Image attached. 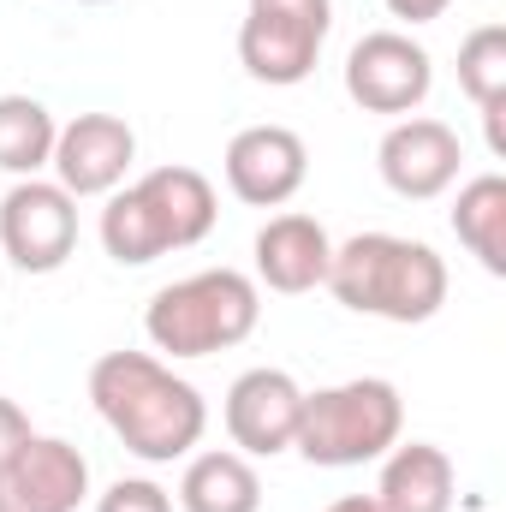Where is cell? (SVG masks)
<instances>
[{
    "label": "cell",
    "mask_w": 506,
    "mask_h": 512,
    "mask_svg": "<svg viewBox=\"0 0 506 512\" xmlns=\"http://www.w3.org/2000/svg\"><path fill=\"white\" fill-rule=\"evenodd\" d=\"M90 405L114 429V441L143 465L191 459L209 435L203 393L185 376H173V364L155 352H102L90 364Z\"/></svg>",
    "instance_id": "cell-1"
},
{
    "label": "cell",
    "mask_w": 506,
    "mask_h": 512,
    "mask_svg": "<svg viewBox=\"0 0 506 512\" xmlns=\"http://www.w3.org/2000/svg\"><path fill=\"white\" fill-rule=\"evenodd\" d=\"M221 221V197L209 185V173L197 167H149L131 185H120L102 209V251L120 268H143L155 256L191 251L215 233Z\"/></svg>",
    "instance_id": "cell-2"
},
{
    "label": "cell",
    "mask_w": 506,
    "mask_h": 512,
    "mask_svg": "<svg viewBox=\"0 0 506 512\" xmlns=\"http://www.w3.org/2000/svg\"><path fill=\"white\" fill-rule=\"evenodd\" d=\"M346 310L417 328L429 316H441L447 304V262L435 245L405 239V233H352L346 245H334L328 280H322Z\"/></svg>",
    "instance_id": "cell-3"
},
{
    "label": "cell",
    "mask_w": 506,
    "mask_h": 512,
    "mask_svg": "<svg viewBox=\"0 0 506 512\" xmlns=\"http://www.w3.org/2000/svg\"><path fill=\"white\" fill-rule=\"evenodd\" d=\"M262 322V286L245 268H203L161 286L143 310V334L161 358H215L245 346Z\"/></svg>",
    "instance_id": "cell-4"
},
{
    "label": "cell",
    "mask_w": 506,
    "mask_h": 512,
    "mask_svg": "<svg viewBox=\"0 0 506 512\" xmlns=\"http://www.w3.org/2000/svg\"><path fill=\"white\" fill-rule=\"evenodd\" d=\"M399 435H405L399 387L381 382V376H352V382L304 393L292 453H304L322 471H352V465H376Z\"/></svg>",
    "instance_id": "cell-5"
},
{
    "label": "cell",
    "mask_w": 506,
    "mask_h": 512,
    "mask_svg": "<svg viewBox=\"0 0 506 512\" xmlns=\"http://www.w3.org/2000/svg\"><path fill=\"white\" fill-rule=\"evenodd\" d=\"M334 30V0H245L239 66L268 90H292L316 72Z\"/></svg>",
    "instance_id": "cell-6"
},
{
    "label": "cell",
    "mask_w": 506,
    "mask_h": 512,
    "mask_svg": "<svg viewBox=\"0 0 506 512\" xmlns=\"http://www.w3.org/2000/svg\"><path fill=\"white\" fill-rule=\"evenodd\" d=\"M435 90V60L429 48L411 36V30H370L352 42L346 54V96L364 108V114H387V120H405L429 102Z\"/></svg>",
    "instance_id": "cell-7"
},
{
    "label": "cell",
    "mask_w": 506,
    "mask_h": 512,
    "mask_svg": "<svg viewBox=\"0 0 506 512\" xmlns=\"http://www.w3.org/2000/svg\"><path fill=\"white\" fill-rule=\"evenodd\" d=\"M78 251V197L54 179H12L0 197V262L24 274H54Z\"/></svg>",
    "instance_id": "cell-8"
},
{
    "label": "cell",
    "mask_w": 506,
    "mask_h": 512,
    "mask_svg": "<svg viewBox=\"0 0 506 512\" xmlns=\"http://www.w3.org/2000/svg\"><path fill=\"white\" fill-rule=\"evenodd\" d=\"M376 167L381 185L405 203H435L459 185V167H465V143L447 120H429V114H405L393 120L387 137L376 143Z\"/></svg>",
    "instance_id": "cell-9"
},
{
    "label": "cell",
    "mask_w": 506,
    "mask_h": 512,
    "mask_svg": "<svg viewBox=\"0 0 506 512\" xmlns=\"http://www.w3.org/2000/svg\"><path fill=\"white\" fill-rule=\"evenodd\" d=\"M227 191L251 209H286L310 179V149L292 126H245L221 155Z\"/></svg>",
    "instance_id": "cell-10"
},
{
    "label": "cell",
    "mask_w": 506,
    "mask_h": 512,
    "mask_svg": "<svg viewBox=\"0 0 506 512\" xmlns=\"http://www.w3.org/2000/svg\"><path fill=\"white\" fill-rule=\"evenodd\" d=\"M137 161V131L120 114H78L54 131V185L84 197H114Z\"/></svg>",
    "instance_id": "cell-11"
},
{
    "label": "cell",
    "mask_w": 506,
    "mask_h": 512,
    "mask_svg": "<svg viewBox=\"0 0 506 512\" xmlns=\"http://www.w3.org/2000/svg\"><path fill=\"white\" fill-rule=\"evenodd\" d=\"M298 417H304V387L292 382L286 370H274V364L245 370L239 382L227 387V405H221L227 441H233L245 459L292 453V441H298Z\"/></svg>",
    "instance_id": "cell-12"
},
{
    "label": "cell",
    "mask_w": 506,
    "mask_h": 512,
    "mask_svg": "<svg viewBox=\"0 0 506 512\" xmlns=\"http://www.w3.org/2000/svg\"><path fill=\"white\" fill-rule=\"evenodd\" d=\"M90 501V459L60 435H30L0 465V512H78Z\"/></svg>",
    "instance_id": "cell-13"
},
{
    "label": "cell",
    "mask_w": 506,
    "mask_h": 512,
    "mask_svg": "<svg viewBox=\"0 0 506 512\" xmlns=\"http://www.w3.org/2000/svg\"><path fill=\"white\" fill-rule=\"evenodd\" d=\"M328 262H334V239L316 215H268V227L256 233V286L280 292V298H298V292H316L328 280Z\"/></svg>",
    "instance_id": "cell-14"
},
{
    "label": "cell",
    "mask_w": 506,
    "mask_h": 512,
    "mask_svg": "<svg viewBox=\"0 0 506 512\" xmlns=\"http://www.w3.org/2000/svg\"><path fill=\"white\" fill-rule=\"evenodd\" d=\"M453 501H459V471H453L447 447L393 441L381 453V483H376L381 512H453Z\"/></svg>",
    "instance_id": "cell-15"
},
{
    "label": "cell",
    "mask_w": 506,
    "mask_h": 512,
    "mask_svg": "<svg viewBox=\"0 0 506 512\" xmlns=\"http://www.w3.org/2000/svg\"><path fill=\"white\" fill-rule=\"evenodd\" d=\"M179 512H262V477L239 447H209L185 459Z\"/></svg>",
    "instance_id": "cell-16"
},
{
    "label": "cell",
    "mask_w": 506,
    "mask_h": 512,
    "mask_svg": "<svg viewBox=\"0 0 506 512\" xmlns=\"http://www.w3.org/2000/svg\"><path fill=\"white\" fill-rule=\"evenodd\" d=\"M459 90L477 102L483 126H489V149L501 155V108H506V24H477L459 42Z\"/></svg>",
    "instance_id": "cell-17"
},
{
    "label": "cell",
    "mask_w": 506,
    "mask_h": 512,
    "mask_svg": "<svg viewBox=\"0 0 506 512\" xmlns=\"http://www.w3.org/2000/svg\"><path fill=\"white\" fill-rule=\"evenodd\" d=\"M453 233L489 274H506V179L501 173H477V179L459 185Z\"/></svg>",
    "instance_id": "cell-18"
},
{
    "label": "cell",
    "mask_w": 506,
    "mask_h": 512,
    "mask_svg": "<svg viewBox=\"0 0 506 512\" xmlns=\"http://www.w3.org/2000/svg\"><path fill=\"white\" fill-rule=\"evenodd\" d=\"M54 114L36 96H0V173L42 179L54 161Z\"/></svg>",
    "instance_id": "cell-19"
},
{
    "label": "cell",
    "mask_w": 506,
    "mask_h": 512,
    "mask_svg": "<svg viewBox=\"0 0 506 512\" xmlns=\"http://www.w3.org/2000/svg\"><path fill=\"white\" fill-rule=\"evenodd\" d=\"M96 512H173V495H167L155 477H120V483L96 501Z\"/></svg>",
    "instance_id": "cell-20"
},
{
    "label": "cell",
    "mask_w": 506,
    "mask_h": 512,
    "mask_svg": "<svg viewBox=\"0 0 506 512\" xmlns=\"http://www.w3.org/2000/svg\"><path fill=\"white\" fill-rule=\"evenodd\" d=\"M30 435H36V429H30V417H24V405L0 393V465H6V459H12Z\"/></svg>",
    "instance_id": "cell-21"
},
{
    "label": "cell",
    "mask_w": 506,
    "mask_h": 512,
    "mask_svg": "<svg viewBox=\"0 0 506 512\" xmlns=\"http://www.w3.org/2000/svg\"><path fill=\"white\" fill-rule=\"evenodd\" d=\"M387 6V18H399V24H435L453 0H381Z\"/></svg>",
    "instance_id": "cell-22"
},
{
    "label": "cell",
    "mask_w": 506,
    "mask_h": 512,
    "mask_svg": "<svg viewBox=\"0 0 506 512\" xmlns=\"http://www.w3.org/2000/svg\"><path fill=\"white\" fill-rule=\"evenodd\" d=\"M322 512H381L376 495H340V501H328Z\"/></svg>",
    "instance_id": "cell-23"
},
{
    "label": "cell",
    "mask_w": 506,
    "mask_h": 512,
    "mask_svg": "<svg viewBox=\"0 0 506 512\" xmlns=\"http://www.w3.org/2000/svg\"><path fill=\"white\" fill-rule=\"evenodd\" d=\"M78 6H108V0H78Z\"/></svg>",
    "instance_id": "cell-24"
},
{
    "label": "cell",
    "mask_w": 506,
    "mask_h": 512,
    "mask_svg": "<svg viewBox=\"0 0 506 512\" xmlns=\"http://www.w3.org/2000/svg\"><path fill=\"white\" fill-rule=\"evenodd\" d=\"M0 280H6V274H0Z\"/></svg>",
    "instance_id": "cell-25"
}]
</instances>
